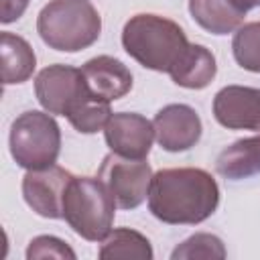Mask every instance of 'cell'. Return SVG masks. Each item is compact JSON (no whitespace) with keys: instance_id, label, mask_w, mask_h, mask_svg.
I'll use <instances>...</instances> for the list:
<instances>
[{"instance_id":"1","label":"cell","mask_w":260,"mask_h":260,"mask_svg":"<svg viewBox=\"0 0 260 260\" xmlns=\"http://www.w3.org/2000/svg\"><path fill=\"white\" fill-rule=\"evenodd\" d=\"M219 205L217 181L203 169H160L152 175L148 209L162 223H201Z\"/></svg>"},{"instance_id":"2","label":"cell","mask_w":260,"mask_h":260,"mask_svg":"<svg viewBox=\"0 0 260 260\" xmlns=\"http://www.w3.org/2000/svg\"><path fill=\"white\" fill-rule=\"evenodd\" d=\"M122 47L142 67L169 73L189 41L175 20L158 14H136L122 28Z\"/></svg>"},{"instance_id":"3","label":"cell","mask_w":260,"mask_h":260,"mask_svg":"<svg viewBox=\"0 0 260 260\" xmlns=\"http://www.w3.org/2000/svg\"><path fill=\"white\" fill-rule=\"evenodd\" d=\"M37 30L51 49L77 53L100 39L102 18L87 0H51L39 12Z\"/></svg>"},{"instance_id":"4","label":"cell","mask_w":260,"mask_h":260,"mask_svg":"<svg viewBox=\"0 0 260 260\" xmlns=\"http://www.w3.org/2000/svg\"><path fill=\"white\" fill-rule=\"evenodd\" d=\"M116 199L100 177H73L63 199V219L87 242H102L114 225Z\"/></svg>"},{"instance_id":"5","label":"cell","mask_w":260,"mask_h":260,"mask_svg":"<svg viewBox=\"0 0 260 260\" xmlns=\"http://www.w3.org/2000/svg\"><path fill=\"white\" fill-rule=\"evenodd\" d=\"M8 144L18 167L26 171L47 169L59 156L61 130L49 112L28 110L12 122Z\"/></svg>"},{"instance_id":"6","label":"cell","mask_w":260,"mask_h":260,"mask_svg":"<svg viewBox=\"0 0 260 260\" xmlns=\"http://www.w3.org/2000/svg\"><path fill=\"white\" fill-rule=\"evenodd\" d=\"M152 175L144 158H126L116 152L104 156L98 171V177L108 185L120 209H134L148 197Z\"/></svg>"},{"instance_id":"7","label":"cell","mask_w":260,"mask_h":260,"mask_svg":"<svg viewBox=\"0 0 260 260\" xmlns=\"http://www.w3.org/2000/svg\"><path fill=\"white\" fill-rule=\"evenodd\" d=\"M35 93L45 112L65 118L91 95L81 69L63 63L49 65L39 71L35 79Z\"/></svg>"},{"instance_id":"8","label":"cell","mask_w":260,"mask_h":260,"mask_svg":"<svg viewBox=\"0 0 260 260\" xmlns=\"http://www.w3.org/2000/svg\"><path fill=\"white\" fill-rule=\"evenodd\" d=\"M73 175L57 165L47 169L26 171L22 177V197L26 205L41 217L61 219L63 217V199L69 181Z\"/></svg>"},{"instance_id":"9","label":"cell","mask_w":260,"mask_h":260,"mask_svg":"<svg viewBox=\"0 0 260 260\" xmlns=\"http://www.w3.org/2000/svg\"><path fill=\"white\" fill-rule=\"evenodd\" d=\"M106 144L126 158H146L154 142V124L134 112L112 114L104 128Z\"/></svg>"},{"instance_id":"10","label":"cell","mask_w":260,"mask_h":260,"mask_svg":"<svg viewBox=\"0 0 260 260\" xmlns=\"http://www.w3.org/2000/svg\"><path fill=\"white\" fill-rule=\"evenodd\" d=\"M156 142L169 152H183L195 146L201 138V118L187 104H169L156 112L154 120Z\"/></svg>"},{"instance_id":"11","label":"cell","mask_w":260,"mask_h":260,"mask_svg":"<svg viewBox=\"0 0 260 260\" xmlns=\"http://www.w3.org/2000/svg\"><path fill=\"white\" fill-rule=\"evenodd\" d=\"M213 116L228 130L260 132V89L246 85L221 87L213 98Z\"/></svg>"},{"instance_id":"12","label":"cell","mask_w":260,"mask_h":260,"mask_svg":"<svg viewBox=\"0 0 260 260\" xmlns=\"http://www.w3.org/2000/svg\"><path fill=\"white\" fill-rule=\"evenodd\" d=\"M89 93L102 102H114L124 98L132 89L130 69L110 55H98L81 67Z\"/></svg>"},{"instance_id":"13","label":"cell","mask_w":260,"mask_h":260,"mask_svg":"<svg viewBox=\"0 0 260 260\" xmlns=\"http://www.w3.org/2000/svg\"><path fill=\"white\" fill-rule=\"evenodd\" d=\"M215 73H217V65H215L213 53L207 47L195 45V43H189V47L185 49L181 59L169 71L171 79L177 85L187 87V89L207 87L213 81Z\"/></svg>"},{"instance_id":"14","label":"cell","mask_w":260,"mask_h":260,"mask_svg":"<svg viewBox=\"0 0 260 260\" xmlns=\"http://www.w3.org/2000/svg\"><path fill=\"white\" fill-rule=\"evenodd\" d=\"M215 171L232 181L248 179L260 173V136L236 140L223 148L215 160Z\"/></svg>"},{"instance_id":"15","label":"cell","mask_w":260,"mask_h":260,"mask_svg":"<svg viewBox=\"0 0 260 260\" xmlns=\"http://www.w3.org/2000/svg\"><path fill=\"white\" fill-rule=\"evenodd\" d=\"M0 53H2V81L4 85L26 81L35 67L37 57L32 47L18 35L4 30L0 35Z\"/></svg>"},{"instance_id":"16","label":"cell","mask_w":260,"mask_h":260,"mask_svg":"<svg viewBox=\"0 0 260 260\" xmlns=\"http://www.w3.org/2000/svg\"><path fill=\"white\" fill-rule=\"evenodd\" d=\"M193 20L211 35H228L242 26L244 16L230 0H189Z\"/></svg>"},{"instance_id":"17","label":"cell","mask_w":260,"mask_h":260,"mask_svg":"<svg viewBox=\"0 0 260 260\" xmlns=\"http://www.w3.org/2000/svg\"><path fill=\"white\" fill-rule=\"evenodd\" d=\"M98 256L102 260H152L154 252L146 236L130 228H118L102 240Z\"/></svg>"},{"instance_id":"18","label":"cell","mask_w":260,"mask_h":260,"mask_svg":"<svg viewBox=\"0 0 260 260\" xmlns=\"http://www.w3.org/2000/svg\"><path fill=\"white\" fill-rule=\"evenodd\" d=\"M232 51L240 67L252 73H260V20L246 22L236 28Z\"/></svg>"},{"instance_id":"19","label":"cell","mask_w":260,"mask_h":260,"mask_svg":"<svg viewBox=\"0 0 260 260\" xmlns=\"http://www.w3.org/2000/svg\"><path fill=\"white\" fill-rule=\"evenodd\" d=\"M112 116V110H110V102H102L93 95H89L81 106H77L69 116V124L77 130V132H83V134H93V132H100L106 128L108 120Z\"/></svg>"},{"instance_id":"20","label":"cell","mask_w":260,"mask_h":260,"mask_svg":"<svg viewBox=\"0 0 260 260\" xmlns=\"http://www.w3.org/2000/svg\"><path fill=\"white\" fill-rule=\"evenodd\" d=\"M225 256L228 252L223 242L213 234H195L185 242H181L171 254L173 260H193V258L207 260V258H225Z\"/></svg>"},{"instance_id":"21","label":"cell","mask_w":260,"mask_h":260,"mask_svg":"<svg viewBox=\"0 0 260 260\" xmlns=\"http://www.w3.org/2000/svg\"><path fill=\"white\" fill-rule=\"evenodd\" d=\"M26 258L37 260V258H69L75 260V252L59 238L55 236H37L30 240L26 248Z\"/></svg>"},{"instance_id":"22","label":"cell","mask_w":260,"mask_h":260,"mask_svg":"<svg viewBox=\"0 0 260 260\" xmlns=\"http://www.w3.org/2000/svg\"><path fill=\"white\" fill-rule=\"evenodd\" d=\"M30 0H0V20L4 24L14 22L22 16Z\"/></svg>"},{"instance_id":"23","label":"cell","mask_w":260,"mask_h":260,"mask_svg":"<svg viewBox=\"0 0 260 260\" xmlns=\"http://www.w3.org/2000/svg\"><path fill=\"white\" fill-rule=\"evenodd\" d=\"M230 2H232V6H234L236 10H240L242 14H246L248 10L260 6V0H230Z\"/></svg>"}]
</instances>
